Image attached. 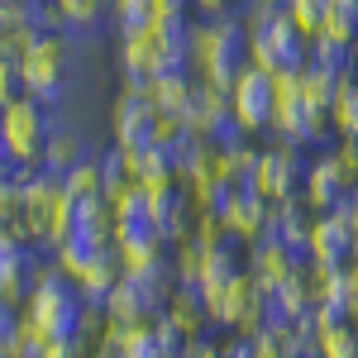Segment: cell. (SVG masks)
<instances>
[{
    "label": "cell",
    "mask_w": 358,
    "mask_h": 358,
    "mask_svg": "<svg viewBox=\"0 0 358 358\" xmlns=\"http://www.w3.org/2000/svg\"><path fill=\"white\" fill-rule=\"evenodd\" d=\"M196 5V15H201V20H215V15H229V5H234V0H192Z\"/></svg>",
    "instance_id": "60d3db41"
},
{
    "label": "cell",
    "mask_w": 358,
    "mask_h": 358,
    "mask_svg": "<svg viewBox=\"0 0 358 358\" xmlns=\"http://www.w3.org/2000/svg\"><path fill=\"white\" fill-rule=\"evenodd\" d=\"M143 91H148V101L158 106V115H177V120H187V115H192V101H196V72L153 77Z\"/></svg>",
    "instance_id": "44dd1931"
},
{
    "label": "cell",
    "mask_w": 358,
    "mask_h": 358,
    "mask_svg": "<svg viewBox=\"0 0 358 358\" xmlns=\"http://www.w3.org/2000/svg\"><path fill=\"white\" fill-rule=\"evenodd\" d=\"M10 358H48V339H43V334L24 320V330H20V339H15Z\"/></svg>",
    "instance_id": "74e56055"
},
{
    "label": "cell",
    "mask_w": 358,
    "mask_h": 358,
    "mask_svg": "<svg viewBox=\"0 0 358 358\" xmlns=\"http://www.w3.org/2000/svg\"><path fill=\"white\" fill-rule=\"evenodd\" d=\"M0 358H10V354H0Z\"/></svg>",
    "instance_id": "f6af8a7d"
},
{
    "label": "cell",
    "mask_w": 358,
    "mask_h": 358,
    "mask_svg": "<svg viewBox=\"0 0 358 358\" xmlns=\"http://www.w3.org/2000/svg\"><path fill=\"white\" fill-rule=\"evenodd\" d=\"M358 182H354V172H349V167L339 163V153H320V158H315V163H310V177H306V201H310V206H315V210H320V215H325V210H339V206H344V201H349V192H354Z\"/></svg>",
    "instance_id": "2e32d148"
},
{
    "label": "cell",
    "mask_w": 358,
    "mask_h": 358,
    "mask_svg": "<svg viewBox=\"0 0 358 358\" xmlns=\"http://www.w3.org/2000/svg\"><path fill=\"white\" fill-rule=\"evenodd\" d=\"M330 124L339 138H358V77H344L339 96L330 106Z\"/></svg>",
    "instance_id": "4316f807"
},
{
    "label": "cell",
    "mask_w": 358,
    "mask_h": 358,
    "mask_svg": "<svg viewBox=\"0 0 358 358\" xmlns=\"http://www.w3.org/2000/svg\"><path fill=\"white\" fill-rule=\"evenodd\" d=\"M320 358H358V320L320 330Z\"/></svg>",
    "instance_id": "4dcf8cb0"
},
{
    "label": "cell",
    "mask_w": 358,
    "mask_h": 358,
    "mask_svg": "<svg viewBox=\"0 0 358 358\" xmlns=\"http://www.w3.org/2000/svg\"><path fill=\"white\" fill-rule=\"evenodd\" d=\"M20 53H24V48H15V43L0 38V106H10L15 96H24V82H20Z\"/></svg>",
    "instance_id": "1f68e13d"
},
{
    "label": "cell",
    "mask_w": 358,
    "mask_h": 358,
    "mask_svg": "<svg viewBox=\"0 0 358 358\" xmlns=\"http://www.w3.org/2000/svg\"><path fill=\"white\" fill-rule=\"evenodd\" d=\"M315 220H320V210L306 201V196H292V201H282L273 215V229L268 234H282L287 244H296L310 253V229H315Z\"/></svg>",
    "instance_id": "ffe728a7"
},
{
    "label": "cell",
    "mask_w": 358,
    "mask_h": 358,
    "mask_svg": "<svg viewBox=\"0 0 358 358\" xmlns=\"http://www.w3.org/2000/svg\"><path fill=\"white\" fill-rule=\"evenodd\" d=\"M273 215H277V206H273L263 192H258L253 182L229 187V196H224V210H220L224 229H234L244 244H258V239L273 229Z\"/></svg>",
    "instance_id": "4fadbf2b"
},
{
    "label": "cell",
    "mask_w": 358,
    "mask_h": 358,
    "mask_svg": "<svg viewBox=\"0 0 358 358\" xmlns=\"http://www.w3.org/2000/svg\"><path fill=\"white\" fill-rule=\"evenodd\" d=\"M224 358H248V339H234V344H224Z\"/></svg>",
    "instance_id": "7bdbcfd3"
},
{
    "label": "cell",
    "mask_w": 358,
    "mask_h": 358,
    "mask_svg": "<svg viewBox=\"0 0 358 358\" xmlns=\"http://www.w3.org/2000/svg\"><path fill=\"white\" fill-rule=\"evenodd\" d=\"M167 268L177 277V287H201V273H206V248L201 239H182V244H172V258H167Z\"/></svg>",
    "instance_id": "484cf974"
},
{
    "label": "cell",
    "mask_w": 358,
    "mask_h": 358,
    "mask_svg": "<svg viewBox=\"0 0 358 358\" xmlns=\"http://www.w3.org/2000/svg\"><path fill=\"white\" fill-rule=\"evenodd\" d=\"M244 29L248 48H253V67L282 77V72H301L310 62V38L296 29V20L287 15L282 0H248Z\"/></svg>",
    "instance_id": "6da1fadb"
},
{
    "label": "cell",
    "mask_w": 358,
    "mask_h": 358,
    "mask_svg": "<svg viewBox=\"0 0 358 358\" xmlns=\"http://www.w3.org/2000/svg\"><path fill=\"white\" fill-rule=\"evenodd\" d=\"M320 34L358 43V0H325V29Z\"/></svg>",
    "instance_id": "f1b7e54d"
},
{
    "label": "cell",
    "mask_w": 358,
    "mask_h": 358,
    "mask_svg": "<svg viewBox=\"0 0 358 358\" xmlns=\"http://www.w3.org/2000/svg\"><path fill=\"white\" fill-rule=\"evenodd\" d=\"M20 330H24V306L0 296V354H10V349H15Z\"/></svg>",
    "instance_id": "8d00e7d4"
},
{
    "label": "cell",
    "mask_w": 358,
    "mask_h": 358,
    "mask_svg": "<svg viewBox=\"0 0 358 358\" xmlns=\"http://www.w3.org/2000/svg\"><path fill=\"white\" fill-rule=\"evenodd\" d=\"M273 134L282 143H296V148H310V143H325L334 134L330 110H315L306 101L301 72H282L277 77V101H273Z\"/></svg>",
    "instance_id": "8992f818"
},
{
    "label": "cell",
    "mask_w": 358,
    "mask_h": 358,
    "mask_svg": "<svg viewBox=\"0 0 358 358\" xmlns=\"http://www.w3.org/2000/svg\"><path fill=\"white\" fill-rule=\"evenodd\" d=\"M282 5H287V15L296 20V29L306 38H315L325 29V0H282Z\"/></svg>",
    "instance_id": "836d02e7"
},
{
    "label": "cell",
    "mask_w": 358,
    "mask_h": 358,
    "mask_svg": "<svg viewBox=\"0 0 358 358\" xmlns=\"http://www.w3.org/2000/svg\"><path fill=\"white\" fill-rule=\"evenodd\" d=\"M339 215H344V220H349V224H354V229H358V187H354V192H349V201L339 206Z\"/></svg>",
    "instance_id": "b9f144b4"
},
{
    "label": "cell",
    "mask_w": 358,
    "mask_h": 358,
    "mask_svg": "<svg viewBox=\"0 0 358 358\" xmlns=\"http://www.w3.org/2000/svg\"><path fill=\"white\" fill-rule=\"evenodd\" d=\"M354 248H358V229L339 210H325L315 220V229H310V263L315 268H330V273L349 268L354 263Z\"/></svg>",
    "instance_id": "9a60e30c"
},
{
    "label": "cell",
    "mask_w": 358,
    "mask_h": 358,
    "mask_svg": "<svg viewBox=\"0 0 358 358\" xmlns=\"http://www.w3.org/2000/svg\"><path fill=\"white\" fill-rule=\"evenodd\" d=\"M120 277H124V258H120V248H115V244H106V248H96L82 268L72 273V282L82 287L86 301H106V296L115 292V282H120Z\"/></svg>",
    "instance_id": "ac0fdd59"
},
{
    "label": "cell",
    "mask_w": 358,
    "mask_h": 358,
    "mask_svg": "<svg viewBox=\"0 0 358 358\" xmlns=\"http://www.w3.org/2000/svg\"><path fill=\"white\" fill-rule=\"evenodd\" d=\"M53 129H57V120L48 115L43 101L15 96V101L5 106V115H0V158L15 163V167H38Z\"/></svg>",
    "instance_id": "5b68a950"
},
{
    "label": "cell",
    "mask_w": 358,
    "mask_h": 358,
    "mask_svg": "<svg viewBox=\"0 0 358 358\" xmlns=\"http://www.w3.org/2000/svg\"><path fill=\"white\" fill-rule=\"evenodd\" d=\"M48 358H91L86 339H67V344H48Z\"/></svg>",
    "instance_id": "ab89813d"
},
{
    "label": "cell",
    "mask_w": 358,
    "mask_h": 358,
    "mask_svg": "<svg viewBox=\"0 0 358 358\" xmlns=\"http://www.w3.org/2000/svg\"><path fill=\"white\" fill-rule=\"evenodd\" d=\"M182 358H224V344H215V339H192L187 349H182Z\"/></svg>",
    "instance_id": "f35d334b"
},
{
    "label": "cell",
    "mask_w": 358,
    "mask_h": 358,
    "mask_svg": "<svg viewBox=\"0 0 358 358\" xmlns=\"http://www.w3.org/2000/svg\"><path fill=\"white\" fill-rule=\"evenodd\" d=\"M110 129L124 153H143L158 143V106L148 101L143 86H120V96L110 106Z\"/></svg>",
    "instance_id": "9c48e42d"
},
{
    "label": "cell",
    "mask_w": 358,
    "mask_h": 358,
    "mask_svg": "<svg viewBox=\"0 0 358 358\" xmlns=\"http://www.w3.org/2000/svg\"><path fill=\"white\" fill-rule=\"evenodd\" d=\"M115 248H120V258H124V273L167 268V258H172V244H167V234L158 229L153 215H143V220H120L115 224Z\"/></svg>",
    "instance_id": "8fae6325"
},
{
    "label": "cell",
    "mask_w": 358,
    "mask_h": 358,
    "mask_svg": "<svg viewBox=\"0 0 358 358\" xmlns=\"http://www.w3.org/2000/svg\"><path fill=\"white\" fill-rule=\"evenodd\" d=\"M273 101H277V77L263 67H244L234 86H229V106H234V124L244 134H263L273 129Z\"/></svg>",
    "instance_id": "30bf717a"
},
{
    "label": "cell",
    "mask_w": 358,
    "mask_h": 358,
    "mask_svg": "<svg viewBox=\"0 0 358 358\" xmlns=\"http://www.w3.org/2000/svg\"><path fill=\"white\" fill-rule=\"evenodd\" d=\"M196 138H210V143H234L244 134L234 124V106H229V91L215 82H201L196 77V101H192V115H187Z\"/></svg>",
    "instance_id": "7c38bea8"
},
{
    "label": "cell",
    "mask_w": 358,
    "mask_h": 358,
    "mask_svg": "<svg viewBox=\"0 0 358 358\" xmlns=\"http://www.w3.org/2000/svg\"><path fill=\"white\" fill-rule=\"evenodd\" d=\"M29 287H34V248L0 229V296L5 301H24Z\"/></svg>",
    "instance_id": "e0dca14e"
},
{
    "label": "cell",
    "mask_w": 358,
    "mask_h": 358,
    "mask_svg": "<svg viewBox=\"0 0 358 358\" xmlns=\"http://www.w3.org/2000/svg\"><path fill=\"white\" fill-rule=\"evenodd\" d=\"M301 86H306V101H310L315 110H330L334 96H339V86H344V77H334V72H325V67L306 62L301 67Z\"/></svg>",
    "instance_id": "83f0119b"
},
{
    "label": "cell",
    "mask_w": 358,
    "mask_h": 358,
    "mask_svg": "<svg viewBox=\"0 0 358 358\" xmlns=\"http://www.w3.org/2000/svg\"><path fill=\"white\" fill-rule=\"evenodd\" d=\"M253 67V48H248V29L234 15H215V20H196L192 29V72L201 82L234 86V77Z\"/></svg>",
    "instance_id": "3957f363"
},
{
    "label": "cell",
    "mask_w": 358,
    "mask_h": 358,
    "mask_svg": "<svg viewBox=\"0 0 358 358\" xmlns=\"http://www.w3.org/2000/svg\"><path fill=\"white\" fill-rule=\"evenodd\" d=\"M38 34V15H34V0H0V38L24 48L29 38Z\"/></svg>",
    "instance_id": "cb8c5ba5"
},
{
    "label": "cell",
    "mask_w": 358,
    "mask_h": 358,
    "mask_svg": "<svg viewBox=\"0 0 358 358\" xmlns=\"http://www.w3.org/2000/svg\"><path fill=\"white\" fill-rule=\"evenodd\" d=\"M20 187H24V167H15V163L0 158V224L15 215V206H20Z\"/></svg>",
    "instance_id": "e575fe53"
},
{
    "label": "cell",
    "mask_w": 358,
    "mask_h": 358,
    "mask_svg": "<svg viewBox=\"0 0 358 358\" xmlns=\"http://www.w3.org/2000/svg\"><path fill=\"white\" fill-rule=\"evenodd\" d=\"M86 158V143H82V134L77 129H62L57 124L53 134H48V148H43V163L38 167H48V172H57V177H67L72 167Z\"/></svg>",
    "instance_id": "603a6c76"
},
{
    "label": "cell",
    "mask_w": 358,
    "mask_h": 358,
    "mask_svg": "<svg viewBox=\"0 0 358 358\" xmlns=\"http://www.w3.org/2000/svg\"><path fill=\"white\" fill-rule=\"evenodd\" d=\"M106 5H110V0H57V10L67 15L72 29H91L101 15H106Z\"/></svg>",
    "instance_id": "d590c367"
},
{
    "label": "cell",
    "mask_w": 358,
    "mask_h": 358,
    "mask_svg": "<svg viewBox=\"0 0 358 358\" xmlns=\"http://www.w3.org/2000/svg\"><path fill=\"white\" fill-rule=\"evenodd\" d=\"M62 187H67L72 201H96V196H106V167H101V153H86L82 163L62 177Z\"/></svg>",
    "instance_id": "d4e9b609"
},
{
    "label": "cell",
    "mask_w": 358,
    "mask_h": 358,
    "mask_svg": "<svg viewBox=\"0 0 358 358\" xmlns=\"http://www.w3.org/2000/svg\"><path fill=\"white\" fill-rule=\"evenodd\" d=\"M153 5H158V0H110L120 38H124V34H138V29L153 24Z\"/></svg>",
    "instance_id": "f546056e"
},
{
    "label": "cell",
    "mask_w": 358,
    "mask_h": 358,
    "mask_svg": "<svg viewBox=\"0 0 358 358\" xmlns=\"http://www.w3.org/2000/svg\"><path fill=\"white\" fill-rule=\"evenodd\" d=\"M24 320L43 334L48 344L82 339V325H86V296H82V287L62 273V268L38 273V277H34V287H29V296H24Z\"/></svg>",
    "instance_id": "7a4b0ae2"
},
{
    "label": "cell",
    "mask_w": 358,
    "mask_h": 358,
    "mask_svg": "<svg viewBox=\"0 0 358 358\" xmlns=\"http://www.w3.org/2000/svg\"><path fill=\"white\" fill-rule=\"evenodd\" d=\"M310 62L325 67V72H334V77H354L358 43H344V38H330V34H315V38H310Z\"/></svg>",
    "instance_id": "7402d4cb"
},
{
    "label": "cell",
    "mask_w": 358,
    "mask_h": 358,
    "mask_svg": "<svg viewBox=\"0 0 358 358\" xmlns=\"http://www.w3.org/2000/svg\"><path fill=\"white\" fill-rule=\"evenodd\" d=\"M0 115H5V106H0Z\"/></svg>",
    "instance_id": "ee69618b"
},
{
    "label": "cell",
    "mask_w": 358,
    "mask_h": 358,
    "mask_svg": "<svg viewBox=\"0 0 358 358\" xmlns=\"http://www.w3.org/2000/svg\"><path fill=\"white\" fill-rule=\"evenodd\" d=\"M163 320H167V325H172L177 334H182V339H201V334H206V325H215L196 287H172V296H167Z\"/></svg>",
    "instance_id": "d6986e66"
},
{
    "label": "cell",
    "mask_w": 358,
    "mask_h": 358,
    "mask_svg": "<svg viewBox=\"0 0 358 358\" xmlns=\"http://www.w3.org/2000/svg\"><path fill=\"white\" fill-rule=\"evenodd\" d=\"M306 177H310V158H306L296 143H268L263 148V158H258V167H253V187L268 196L273 206H282V201H292V196L306 192Z\"/></svg>",
    "instance_id": "ba28073f"
},
{
    "label": "cell",
    "mask_w": 358,
    "mask_h": 358,
    "mask_svg": "<svg viewBox=\"0 0 358 358\" xmlns=\"http://www.w3.org/2000/svg\"><path fill=\"white\" fill-rule=\"evenodd\" d=\"M20 82H24V96L43 101V106L62 101V91L72 82V38H67V29L29 38L24 53H20Z\"/></svg>",
    "instance_id": "277c9868"
},
{
    "label": "cell",
    "mask_w": 358,
    "mask_h": 358,
    "mask_svg": "<svg viewBox=\"0 0 358 358\" xmlns=\"http://www.w3.org/2000/svg\"><path fill=\"white\" fill-rule=\"evenodd\" d=\"M167 296H172V287H167V268H148V273H124L101 306H106L110 325L129 330V325H148V320H158V315L167 310Z\"/></svg>",
    "instance_id": "52a82bcc"
},
{
    "label": "cell",
    "mask_w": 358,
    "mask_h": 358,
    "mask_svg": "<svg viewBox=\"0 0 358 358\" xmlns=\"http://www.w3.org/2000/svg\"><path fill=\"white\" fill-rule=\"evenodd\" d=\"M306 263H310V253L296 248V244H287L282 234H263L258 244H248V273L263 282V292L282 287V282L296 273V268H306Z\"/></svg>",
    "instance_id": "5bb4252c"
},
{
    "label": "cell",
    "mask_w": 358,
    "mask_h": 358,
    "mask_svg": "<svg viewBox=\"0 0 358 358\" xmlns=\"http://www.w3.org/2000/svg\"><path fill=\"white\" fill-rule=\"evenodd\" d=\"M224 153H229V177H234V182H253V167L263 158V148L248 143V134H239L234 143H224Z\"/></svg>",
    "instance_id": "d6a6232c"
}]
</instances>
